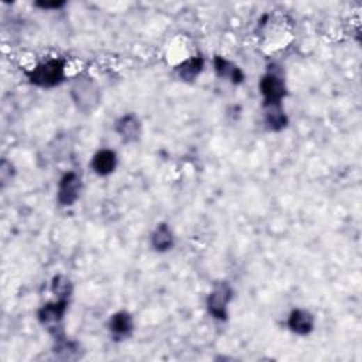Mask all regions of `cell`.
I'll use <instances>...</instances> for the list:
<instances>
[{"label": "cell", "instance_id": "cell-1", "mask_svg": "<svg viewBox=\"0 0 362 362\" xmlns=\"http://www.w3.org/2000/svg\"><path fill=\"white\" fill-rule=\"evenodd\" d=\"M70 97L81 113L90 115L98 109L102 100V93L100 85L93 77L88 74H81L77 75L71 82Z\"/></svg>", "mask_w": 362, "mask_h": 362}, {"label": "cell", "instance_id": "cell-2", "mask_svg": "<svg viewBox=\"0 0 362 362\" xmlns=\"http://www.w3.org/2000/svg\"><path fill=\"white\" fill-rule=\"evenodd\" d=\"M65 68H67L65 60L49 58L37 64L33 70L27 71L26 75L31 85L44 89H52L61 85L65 81L67 78Z\"/></svg>", "mask_w": 362, "mask_h": 362}, {"label": "cell", "instance_id": "cell-3", "mask_svg": "<svg viewBox=\"0 0 362 362\" xmlns=\"http://www.w3.org/2000/svg\"><path fill=\"white\" fill-rule=\"evenodd\" d=\"M259 93L262 95L263 108L282 105L288 97V86L282 72L270 67L259 81Z\"/></svg>", "mask_w": 362, "mask_h": 362}, {"label": "cell", "instance_id": "cell-4", "mask_svg": "<svg viewBox=\"0 0 362 362\" xmlns=\"http://www.w3.org/2000/svg\"><path fill=\"white\" fill-rule=\"evenodd\" d=\"M234 299V289L228 282L214 283L207 297V311L215 320L225 322L228 319V306Z\"/></svg>", "mask_w": 362, "mask_h": 362}, {"label": "cell", "instance_id": "cell-5", "mask_svg": "<svg viewBox=\"0 0 362 362\" xmlns=\"http://www.w3.org/2000/svg\"><path fill=\"white\" fill-rule=\"evenodd\" d=\"M81 191H82L81 175L74 170L67 171L58 181L57 201L61 207H72L79 200Z\"/></svg>", "mask_w": 362, "mask_h": 362}, {"label": "cell", "instance_id": "cell-6", "mask_svg": "<svg viewBox=\"0 0 362 362\" xmlns=\"http://www.w3.org/2000/svg\"><path fill=\"white\" fill-rule=\"evenodd\" d=\"M68 303L70 300L57 299L56 301L41 306L37 311V319L40 324L50 331L60 329V324L64 320L65 313L68 310Z\"/></svg>", "mask_w": 362, "mask_h": 362}, {"label": "cell", "instance_id": "cell-7", "mask_svg": "<svg viewBox=\"0 0 362 362\" xmlns=\"http://www.w3.org/2000/svg\"><path fill=\"white\" fill-rule=\"evenodd\" d=\"M115 132L123 143H136L142 136V122L134 113H126L115 122Z\"/></svg>", "mask_w": 362, "mask_h": 362}, {"label": "cell", "instance_id": "cell-8", "mask_svg": "<svg viewBox=\"0 0 362 362\" xmlns=\"http://www.w3.org/2000/svg\"><path fill=\"white\" fill-rule=\"evenodd\" d=\"M315 327V317L306 308H293L288 317V329L297 336H308Z\"/></svg>", "mask_w": 362, "mask_h": 362}, {"label": "cell", "instance_id": "cell-9", "mask_svg": "<svg viewBox=\"0 0 362 362\" xmlns=\"http://www.w3.org/2000/svg\"><path fill=\"white\" fill-rule=\"evenodd\" d=\"M108 327H109L112 337L115 340L120 341V340H125L132 336V333L134 330V320L130 313L120 310L111 315Z\"/></svg>", "mask_w": 362, "mask_h": 362}, {"label": "cell", "instance_id": "cell-10", "mask_svg": "<svg viewBox=\"0 0 362 362\" xmlns=\"http://www.w3.org/2000/svg\"><path fill=\"white\" fill-rule=\"evenodd\" d=\"M118 167V155L111 149L98 150L93 160H90V168L100 177L111 175Z\"/></svg>", "mask_w": 362, "mask_h": 362}, {"label": "cell", "instance_id": "cell-11", "mask_svg": "<svg viewBox=\"0 0 362 362\" xmlns=\"http://www.w3.org/2000/svg\"><path fill=\"white\" fill-rule=\"evenodd\" d=\"M214 71L215 74L219 77V78H223V79H230L234 85H241L245 79V74L244 71L233 64L230 60H226L221 56H214Z\"/></svg>", "mask_w": 362, "mask_h": 362}, {"label": "cell", "instance_id": "cell-12", "mask_svg": "<svg viewBox=\"0 0 362 362\" xmlns=\"http://www.w3.org/2000/svg\"><path fill=\"white\" fill-rule=\"evenodd\" d=\"M204 67H205L204 57L194 56V57L184 60L181 64H178L175 67V72L181 81L191 84V82L197 81V78L203 74Z\"/></svg>", "mask_w": 362, "mask_h": 362}, {"label": "cell", "instance_id": "cell-13", "mask_svg": "<svg viewBox=\"0 0 362 362\" xmlns=\"http://www.w3.org/2000/svg\"><path fill=\"white\" fill-rule=\"evenodd\" d=\"M174 242H175V238L170 228V225L164 223V222L157 223V226L150 237L152 248L159 253H164V252H168L173 249Z\"/></svg>", "mask_w": 362, "mask_h": 362}, {"label": "cell", "instance_id": "cell-14", "mask_svg": "<svg viewBox=\"0 0 362 362\" xmlns=\"http://www.w3.org/2000/svg\"><path fill=\"white\" fill-rule=\"evenodd\" d=\"M263 120L269 130L282 132L289 125V118L282 105L263 108Z\"/></svg>", "mask_w": 362, "mask_h": 362}, {"label": "cell", "instance_id": "cell-15", "mask_svg": "<svg viewBox=\"0 0 362 362\" xmlns=\"http://www.w3.org/2000/svg\"><path fill=\"white\" fill-rule=\"evenodd\" d=\"M52 292L60 300H70L72 294V283L65 276H56L52 283Z\"/></svg>", "mask_w": 362, "mask_h": 362}, {"label": "cell", "instance_id": "cell-16", "mask_svg": "<svg viewBox=\"0 0 362 362\" xmlns=\"http://www.w3.org/2000/svg\"><path fill=\"white\" fill-rule=\"evenodd\" d=\"M15 174H16L15 166L8 159H3L2 163H0V184H2V189H5L8 184L12 183Z\"/></svg>", "mask_w": 362, "mask_h": 362}, {"label": "cell", "instance_id": "cell-17", "mask_svg": "<svg viewBox=\"0 0 362 362\" xmlns=\"http://www.w3.org/2000/svg\"><path fill=\"white\" fill-rule=\"evenodd\" d=\"M67 3L61 2V0H40V2H36L34 6L41 9V10H58L63 9Z\"/></svg>", "mask_w": 362, "mask_h": 362}]
</instances>
